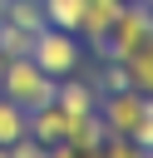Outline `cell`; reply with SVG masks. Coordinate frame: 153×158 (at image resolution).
I'll return each instance as SVG.
<instances>
[{"label":"cell","mask_w":153,"mask_h":158,"mask_svg":"<svg viewBox=\"0 0 153 158\" xmlns=\"http://www.w3.org/2000/svg\"><path fill=\"white\" fill-rule=\"evenodd\" d=\"M69 123H74V118H69L54 99H49V104H39V109H30V138H35V143H44V148L64 143V138H69Z\"/></svg>","instance_id":"277c9868"},{"label":"cell","mask_w":153,"mask_h":158,"mask_svg":"<svg viewBox=\"0 0 153 158\" xmlns=\"http://www.w3.org/2000/svg\"><path fill=\"white\" fill-rule=\"evenodd\" d=\"M0 158H10V148H0Z\"/></svg>","instance_id":"7c38bea8"},{"label":"cell","mask_w":153,"mask_h":158,"mask_svg":"<svg viewBox=\"0 0 153 158\" xmlns=\"http://www.w3.org/2000/svg\"><path fill=\"white\" fill-rule=\"evenodd\" d=\"M118 5H123V0H84V15H79V40L104 44V35H109V25H114Z\"/></svg>","instance_id":"8992f818"},{"label":"cell","mask_w":153,"mask_h":158,"mask_svg":"<svg viewBox=\"0 0 153 158\" xmlns=\"http://www.w3.org/2000/svg\"><path fill=\"white\" fill-rule=\"evenodd\" d=\"M25 133H30V114H25L15 99H5V94H0V148L20 143Z\"/></svg>","instance_id":"ba28073f"},{"label":"cell","mask_w":153,"mask_h":158,"mask_svg":"<svg viewBox=\"0 0 153 158\" xmlns=\"http://www.w3.org/2000/svg\"><path fill=\"white\" fill-rule=\"evenodd\" d=\"M54 104H59L69 118H84V114L99 109V89H94L89 79H69V74H64V79L54 84Z\"/></svg>","instance_id":"5b68a950"},{"label":"cell","mask_w":153,"mask_h":158,"mask_svg":"<svg viewBox=\"0 0 153 158\" xmlns=\"http://www.w3.org/2000/svg\"><path fill=\"white\" fill-rule=\"evenodd\" d=\"M30 59L49 74V79H64L84 64V44L74 30H59V25H39L35 30V44H30Z\"/></svg>","instance_id":"7a4b0ae2"},{"label":"cell","mask_w":153,"mask_h":158,"mask_svg":"<svg viewBox=\"0 0 153 158\" xmlns=\"http://www.w3.org/2000/svg\"><path fill=\"white\" fill-rule=\"evenodd\" d=\"M99 94H109V89H128V74H123V59H109L104 69H99V84H94Z\"/></svg>","instance_id":"30bf717a"},{"label":"cell","mask_w":153,"mask_h":158,"mask_svg":"<svg viewBox=\"0 0 153 158\" xmlns=\"http://www.w3.org/2000/svg\"><path fill=\"white\" fill-rule=\"evenodd\" d=\"M54 84H59V79H49L30 54H10V59H5V69H0V94H5V99H15L25 114H30V109H39V104H49V99H54Z\"/></svg>","instance_id":"6da1fadb"},{"label":"cell","mask_w":153,"mask_h":158,"mask_svg":"<svg viewBox=\"0 0 153 158\" xmlns=\"http://www.w3.org/2000/svg\"><path fill=\"white\" fill-rule=\"evenodd\" d=\"M123 74H128V89H138V94L153 99V35L123 59Z\"/></svg>","instance_id":"52a82bcc"},{"label":"cell","mask_w":153,"mask_h":158,"mask_svg":"<svg viewBox=\"0 0 153 158\" xmlns=\"http://www.w3.org/2000/svg\"><path fill=\"white\" fill-rule=\"evenodd\" d=\"M148 35H153L148 5H143V0H123L118 15H114V25H109V35H104V59H128Z\"/></svg>","instance_id":"3957f363"},{"label":"cell","mask_w":153,"mask_h":158,"mask_svg":"<svg viewBox=\"0 0 153 158\" xmlns=\"http://www.w3.org/2000/svg\"><path fill=\"white\" fill-rule=\"evenodd\" d=\"M0 69H5V54H0Z\"/></svg>","instance_id":"4fadbf2b"},{"label":"cell","mask_w":153,"mask_h":158,"mask_svg":"<svg viewBox=\"0 0 153 158\" xmlns=\"http://www.w3.org/2000/svg\"><path fill=\"white\" fill-rule=\"evenodd\" d=\"M44 153H49V148H44V143H35L30 133H25L20 143H10V158H44Z\"/></svg>","instance_id":"8fae6325"},{"label":"cell","mask_w":153,"mask_h":158,"mask_svg":"<svg viewBox=\"0 0 153 158\" xmlns=\"http://www.w3.org/2000/svg\"><path fill=\"white\" fill-rule=\"evenodd\" d=\"M39 5H44V25H59V30H74L79 35L84 0H39Z\"/></svg>","instance_id":"9c48e42d"}]
</instances>
